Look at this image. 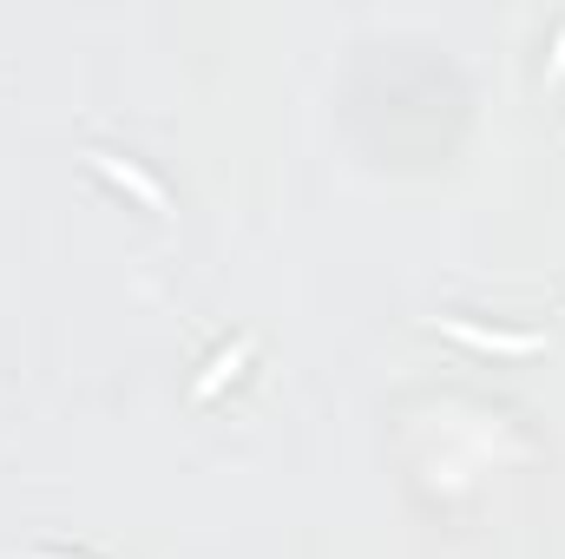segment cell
I'll use <instances>...</instances> for the list:
<instances>
[{
  "label": "cell",
  "mask_w": 565,
  "mask_h": 559,
  "mask_svg": "<svg viewBox=\"0 0 565 559\" xmlns=\"http://www.w3.org/2000/svg\"><path fill=\"white\" fill-rule=\"evenodd\" d=\"M244 362H250V342H231V349H224V356H217V362L198 376V402H204V395H217V389H224V382H231Z\"/></svg>",
  "instance_id": "cell-3"
},
{
  "label": "cell",
  "mask_w": 565,
  "mask_h": 559,
  "mask_svg": "<svg viewBox=\"0 0 565 559\" xmlns=\"http://www.w3.org/2000/svg\"><path fill=\"white\" fill-rule=\"evenodd\" d=\"M553 66L565 73V20H559V40H553Z\"/></svg>",
  "instance_id": "cell-4"
},
{
  "label": "cell",
  "mask_w": 565,
  "mask_h": 559,
  "mask_svg": "<svg viewBox=\"0 0 565 559\" xmlns=\"http://www.w3.org/2000/svg\"><path fill=\"white\" fill-rule=\"evenodd\" d=\"M434 329L460 336L467 349H487V356H540L546 336H520V329H480V323H460V316H434Z\"/></svg>",
  "instance_id": "cell-1"
},
{
  "label": "cell",
  "mask_w": 565,
  "mask_h": 559,
  "mask_svg": "<svg viewBox=\"0 0 565 559\" xmlns=\"http://www.w3.org/2000/svg\"><path fill=\"white\" fill-rule=\"evenodd\" d=\"M86 158H93V165H99L106 178H119L126 191H139V198H145V204H151V211H158V218H171V198L158 191V178H145L139 165H132V158H119V151H99V145H93Z\"/></svg>",
  "instance_id": "cell-2"
},
{
  "label": "cell",
  "mask_w": 565,
  "mask_h": 559,
  "mask_svg": "<svg viewBox=\"0 0 565 559\" xmlns=\"http://www.w3.org/2000/svg\"><path fill=\"white\" fill-rule=\"evenodd\" d=\"M33 559H66V553H33Z\"/></svg>",
  "instance_id": "cell-5"
}]
</instances>
